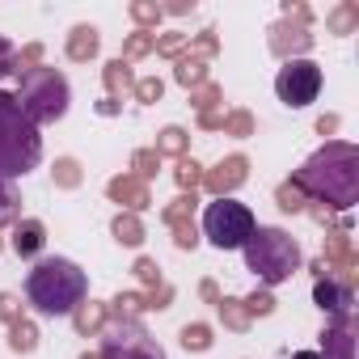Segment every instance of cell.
Returning a JSON list of instances; mask_svg holds the SVG:
<instances>
[{
  "mask_svg": "<svg viewBox=\"0 0 359 359\" xmlns=\"http://www.w3.org/2000/svg\"><path fill=\"white\" fill-rule=\"evenodd\" d=\"M89 292V275L68 258H43L26 275V300L47 317H68Z\"/></svg>",
  "mask_w": 359,
  "mask_h": 359,
  "instance_id": "cell-1",
  "label": "cell"
},
{
  "mask_svg": "<svg viewBox=\"0 0 359 359\" xmlns=\"http://www.w3.org/2000/svg\"><path fill=\"white\" fill-rule=\"evenodd\" d=\"M43 156V135L26 118L22 102L13 93H0V182L30 173Z\"/></svg>",
  "mask_w": 359,
  "mask_h": 359,
  "instance_id": "cell-2",
  "label": "cell"
},
{
  "mask_svg": "<svg viewBox=\"0 0 359 359\" xmlns=\"http://www.w3.org/2000/svg\"><path fill=\"white\" fill-rule=\"evenodd\" d=\"M241 250H245V266L262 283H283L300 266V245L283 229H254Z\"/></svg>",
  "mask_w": 359,
  "mask_h": 359,
  "instance_id": "cell-3",
  "label": "cell"
},
{
  "mask_svg": "<svg viewBox=\"0 0 359 359\" xmlns=\"http://www.w3.org/2000/svg\"><path fill=\"white\" fill-rule=\"evenodd\" d=\"M22 110L26 118L39 127V123H55L68 114V81L55 72V68H34L22 76Z\"/></svg>",
  "mask_w": 359,
  "mask_h": 359,
  "instance_id": "cell-4",
  "label": "cell"
},
{
  "mask_svg": "<svg viewBox=\"0 0 359 359\" xmlns=\"http://www.w3.org/2000/svg\"><path fill=\"white\" fill-rule=\"evenodd\" d=\"M254 229H258L254 224V212L245 203H237V199H216L203 212V233H208V241L216 250H241Z\"/></svg>",
  "mask_w": 359,
  "mask_h": 359,
  "instance_id": "cell-5",
  "label": "cell"
},
{
  "mask_svg": "<svg viewBox=\"0 0 359 359\" xmlns=\"http://www.w3.org/2000/svg\"><path fill=\"white\" fill-rule=\"evenodd\" d=\"M275 93H279V102L292 106V110L317 102V93H321V68H317L313 60H287V64L279 68V76H275Z\"/></svg>",
  "mask_w": 359,
  "mask_h": 359,
  "instance_id": "cell-6",
  "label": "cell"
},
{
  "mask_svg": "<svg viewBox=\"0 0 359 359\" xmlns=\"http://www.w3.org/2000/svg\"><path fill=\"white\" fill-rule=\"evenodd\" d=\"M102 359H165V355H161V346H156L140 325H131V321H127V325L110 330Z\"/></svg>",
  "mask_w": 359,
  "mask_h": 359,
  "instance_id": "cell-7",
  "label": "cell"
},
{
  "mask_svg": "<svg viewBox=\"0 0 359 359\" xmlns=\"http://www.w3.org/2000/svg\"><path fill=\"white\" fill-rule=\"evenodd\" d=\"M43 245H47V237H43V224H39V220L18 224V233H13V250H18L22 258H34Z\"/></svg>",
  "mask_w": 359,
  "mask_h": 359,
  "instance_id": "cell-8",
  "label": "cell"
},
{
  "mask_svg": "<svg viewBox=\"0 0 359 359\" xmlns=\"http://www.w3.org/2000/svg\"><path fill=\"white\" fill-rule=\"evenodd\" d=\"M317 304H321V309H330V313H346L351 296H346L342 287H334V283H317Z\"/></svg>",
  "mask_w": 359,
  "mask_h": 359,
  "instance_id": "cell-9",
  "label": "cell"
},
{
  "mask_svg": "<svg viewBox=\"0 0 359 359\" xmlns=\"http://www.w3.org/2000/svg\"><path fill=\"white\" fill-rule=\"evenodd\" d=\"M93 47H97V39H93V30H76V43H72V55H93Z\"/></svg>",
  "mask_w": 359,
  "mask_h": 359,
  "instance_id": "cell-10",
  "label": "cell"
},
{
  "mask_svg": "<svg viewBox=\"0 0 359 359\" xmlns=\"http://www.w3.org/2000/svg\"><path fill=\"white\" fill-rule=\"evenodd\" d=\"M114 233H118V241H140V229H135L131 220H118V224H114Z\"/></svg>",
  "mask_w": 359,
  "mask_h": 359,
  "instance_id": "cell-11",
  "label": "cell"
},
{
  "mask_svg": "<svg viewBox=\"0 0 359 359\" xmlns=\"http://www.w3.org/2000/svg\"><path fill=\"white\" fill-rule=\"evenodd\" d=\"M13 346H18V351H30V346H34V330H30V325H18V338H13Z\"/></svg>",
  "mask_w": 359,
  "mask_h": 359,
  "instance_id": "cell-12",
  "label": "cell"
},
{
  "mask_svg": "<svg viewBox=\"0 0 359 359\" xmlns=\"http://www.w3.org/2000/svg\"><path fill=\"white\" fill-rule=\"evenodd\" d=\"M182 342H187V346H208V330H203V325H195V330H187V334H182Z\"/></svg>",
  "mask_w": 359,
  "mask_h": 359,
  "instance_id": "cell-13",
  "label": "cell"
},
{
  "mask_svg": "<svg viewBox=\"0 0 359 359\" xmlns=\"http://www.w3.org/2000/svg\"><path fill=\"white\" fill-rule=\"evenodd\" d=\"M9 216H13V195L0 187V220H9Z\"/></svg>",
  "mask_w": 359,
  "mask_h": 359,
  "instance_id": "cell-14",
  "label": "cell"
},
{
  "mask_svg": "<svg viewBox=\"0 0 359 359\" xmlns=\"http://www.w3.org/2000/svg\"><path fill=\"white\" fill-rule=\"evenodd\" d=\"M9 60H13V51H9V43H5V39H0V76L9 72Z\"/></svg>",
  "mask_w": 359,
  "mask_h": 359,
  "instance_id": "cell-15",
  "label": "cell"
},
{
  "mask_svg": "<svg viewBox=\"0 0 359 359\" xmlns=\"http://www.w3.org/2000/svg\"><path fill=\"white\" fill-rule=\"evenodd\" d=\"M296 359H321V355H313V351H304V355H296Z\"/></svg>",
  "mask_w": 359,
  "mask_h": 359,
  "instance_id": "cell-16",
  "label": "cell"
}]
</instances>
